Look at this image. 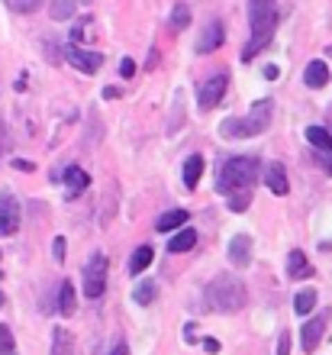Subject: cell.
I'll return each mask as SVG.
<instances>
[{
	"label": "cell",
	"mask_w": 332,
	"mask_h": 355,
	"mask_svg": "<svg viewBox=\"0 0 332 355\" xmlns=\"http://www.w3.org/2000/svg\"><path fill=\"white\" fill-rule=\"evenodd\" d=\"M200 175H203V155H191V159L184 162V184L187 187H197Z\"/></svg>",
	"instance_id": "21"
},
{
	"label": "cell",
	"mask_w": 332,
	"mask_h": 355,
	"mask_svg": "<svg viewBox=\"0 0 332 355\" xmlns=\"http://www.w3.org/2000/svg\"><path fill=\"white\" fill-rule=\"evenodd\" d=\"M152 259H155V252H152L148 245H139L136 252H132V259H130V271L132 275H142V271L152 265Z\"/></svg>",
	"instance_id": "20"
},
{
	"label": "cell",
	"mask_w": 332,
	"mask_h": 355,
	"mask_svg": "<svg viewBox=\"0 0 332 355\" xmlns=\"http://www.w3.org/2000/svg\"><path fill=\"white\" fill-rule=\"evenodd\" d=\"M329 168H332V165H329Z\"/></svg>",
	"instance_id": "39"
},
{
	"label": "cell",
	"mask_w": 332,
	"mask_h": 355,
	"mask_svg": "<svg viewBox=\"0 0 332 355\" xmlns=\"http://www.w3.org/2000/svg\"><path fill=\"white\" fill-rule=\"evenodd\" d=\"M229 262L236 265V268H245V265L252 262V239L245 233L232 236V243H229Z\"/></svg>",
	"instance_id": "11"
},
{
	"label": "cell",
	"mask_w": 332,
	"mask_h": 355,
	"mask_svg": "<svg viewBox=\"0 0 332 355\" xmlns=\"http://www.w3.org/2000/svg\"><path fill=\"white\" fill-rule=\"evenodd\" d=\"M3 352H13V333L0 323V355H3Z\"/></svg>",
	"instance_id": "29"
},
{
	"label": "cell",
	"mask_w": 332,
	"mask_h": 355,
	"mask_svg": "<svg viewBox=\"0 0 332 355\" xmlns=\"http://www.w3.org/2000/svg\"><path fill=\"white\" fill-rule=\"evenodd\" d=\"M226 91H229V78H226V75H213L210 81L200 87V110H213V107L226 97Z\"/></svg>",
	"instance_id": "7"
},
{
	"label": "cell",
	"mask_w": 332,
	"mask_h": 355,
	"mask_svg": "<svg viewBox=\"0 0 332 355\" xmlns=\"http://www.w3.org/2000/svg\"><path fill=\"white\" fill-rule=\"evenodd\" d=\"M203 349H207V352H220V343H216V339H203Z\"/></svg>",
	"instance_id": "33"
},
{
	"label": "cell",
	"mask_w": 332,
	"mask_h": 355,
	"mask_svg": "<svg viewBox=\"0 0 332 355\" xmlns=\"http://www.w3.org/2000/svg\"><path fill=\"white\" fill-rule=\"evenodd\" d=\"M277 355H290V336L281 333V343H277Z\"/></svg>",
	"instance_id": "32"
},
{
	"label": "cell",
	"mask_w": 332,
	"mask_h": 355,
	"mask_svg": "<svg viewBox=\"0 0 332 355\" xmlns=\"http://www.w3.org/2000/svg\"><path fill=\"white\" fill-rule=\"evenodd\" d=\"M306 142L320 152H332V132L323 130V126H310V130H306Z\"/></svg>",
	"instance_id": "19"
},
{
	"label": "cell",
	"mask_w": 332,
	"mask_h": 355,
	"mask_svg": "<svg viewBox=\"0 0 332 355\" xmlns=\"http://www.w3.org/2000/svg\"><path fill=\"white\" fill-rule=\"evenodd\" d=\"M120 75H123V78H132V75H136V62H132V58H123Z\"/></svg>",
	"instance_id": "31"
},
{
	"label": "cell",
	"mask_w": 332,
	"mask_h": 355,
	"mask_svg": "<svg viewBox=\"0 0 332 355\" xmlns=\"http://www.w3.org/2000/svg\"><path fill=\"white\" fill-rule=\"evenodd\" d=\"M52 255H55V262H62V259H65V239H62V236L52 243Z\"/></svg>",
	"instance_id": "30"
},
{
	"label": "cell",
	"mask_w": 332,
	"mask_h": 355,
	"mask_svg": "<svg viewBox=\"0 0 332 355\" xmlns=\"http://www.w3.org/2000/svg\"><path fill=\"white\" fill-rule=\"evenodd\" d=\"M287 275L290 278H310L313 275V268H310V262H306V255L300 249H290V255H287Z\"/></svg>",
	"instance_id": "15"
},
{
	"label": "cell",
	"mask_w": 332,
	"mask_h": 355,
	"mask_svg": "<svg viewBox=\"0 0 332 355\" xmlns=\"http://www.w3.org/2000/svg\"><path fill=\"white\" fill-rule=\"evenodd\" d=\"M3 3H7L13 13H36V10L42 7L46 0H3Z\"/></svg>",
	"instance_id": "26"
},
{
	"label": "cell",
	"mask_w": 332,
	"mask_h": 355,
	"mask_svg": "<svg viewBox=\"0 0 332 355\" xmlns=\"http://www.w3.org/2000/svg\"><path fill=\"white\" fill-rule=\"evenodd\" d=\"M184 223H187V210H168V214H161L155 220V230L158 233H171V230H177Z\"/></svg>",
	"instance_id": "17"
},
{
	"label": "cell",
	"mask_w": 332,
	"mask_h": 355,
	"mask_svg": "<svg viewBox=\"0 0 332 355\" xmlns=\"http://www.w3.org/2000/svg\"><path fill=\"white\" fill-rule=\"evenodd\" d=\"M326 323H329V313H326V310L320 317L304 323V352H316V346H320V339H323V333H326Z\"/></svg>",
	"instance_id": "8"
},
{
	"label": "cell",
	"mask_w": 332,
	"mask_h": 355,
	"mask_svg": "<svg viewBox=\"0 0 332 355\" xmlns=\"http://www.w3.org/2000/svg\"><path fill=\"white\" fill-rule=\"evenodd\" d=\"M107 259L101 252L91 255V262L84 265V297H101L107 291Z\"/></svg>",
	"instance_id": "5"
},
{
	"label": "cell",
	"mask_w": 332,
	"mask_h": 355,
	"mask_svg": "<svg viewBox=\"0 0 332 355\" xmlns=\"http://www.w3.org/2000/svg\"><path fill=\"white\" fill-rule=\"evenodd\" d=\"M110 355H130V346H126V343H116V346L110 349Z\"/></svg>",
	"instance_id": "34"
},
{
	"label": "cell",
	"mask_w": 332,
	"mask_h": 355,
	"mask_svg": "<svg viewBox=\"0 0 332 355\" xmlns=\"http://www.w3.org/2000/svg\"><path fill=\"white\" fill-rule=\"evenodd\" d=\"M13 168H19V171H33V165H29V162H13Z\"/></svg>",
	"instance_id": "37"
},
{
	"label": "cell",
	"mask_w": 332,
	"mask_h": 355,
	"mask_svg": "<svg viewBox=\"0 0 332 355\" xmlns=\"http://www.w3.org/2000/svg\"><path fill=\"white\" fill-rule=\"evenodd\" d=\"M132 300H136L139 307H148L155 300V281H139L136 291H132Z\"/></svg>",
	"instance_id": "23"
},
{
	"label": "cell",
	"mask_w": 332,
	"mask_h": 355,
	"mask_svg": "<svg viewBox=\"0 0 332 355\" xmlns=\"http://www.w3.org/2000/svg\"><path fill=\"white\" fill-rule=\"evenodd\" d=\"M71 349H74L71 333L68 329H55L52 333V355H71Z\"/></svg>",
	"instance_id": "22"
},
{
	"label": "cell",
	"mask_w": 332,
	"mask_h": 355,
	"mask_svg": "<svg viewBox=\"0 0 332 355\" xmlns=\"http://www.w3.org/2000/svg\"><path fill=\"white\" fill-rule=\"evenodd\" d=\"M261 165L259 159H249V155H239V159H229L222 165L220 178H216V191L220 194H239V191H249L259 178Z\"/></svg>",
	"instance_id": "3"
},
{
	"label": "cell",
	"mask_w": 332,
	"mask_h": 355,
	"mask_svg": "<svg viewBox=\"0 0 332 355\" xmlns=\"http://www.w3.org/2000/svg\"><path fill=\"white\" fill-rule=\"evenodd\" d=\"M187 23H191V10H187L184 3H177L175 13H171V29H175V33H181Z\"/></svg>",
	"instance_id": "27"
},
{
	"label": "cell",
	"mask_w": 332,
	"mask_h": 355,
	"mask_svg": "<svg viewBox=\"0 0 332 355\" xmlns=\"http://www.w3.org/2000/svg\"><path fill=\"white\" fill-rule=\"evenodd\" d=\"M265 78H268V81H274V78H277V65H265Z\"/></svg>",
	"instance_id": "36"
},
{
	"label": "cell",
	"mask_w": 332,
	"mask_h": 355,
	"mask_svg": "<svg viewBox=\"0 0 332 355\" xmlns=\"http://www.w3.org/2000/svg\"><path fill=\"white\" fill-rule=\"evenodd\" d=\"M19 230V200L13 194H0V236H13Z\"/></svg>",
	"instance_id": "6"
},
{
	"label": "cell",
	"mask_w": 332,
	"mask_h": 355,
	"mask_svg": "<svg viewBox=\"0 0 332 355\" xmlns=\"http://www.w3.org/2000/svg\"><path fill=\"white\" fill-rule=\"evenodd\" d=\"M326 81H329V65H326V62H310V65L304 68L306 87H326Z\"/></svg>",
	"instance_id": "13"
},
{
	"label": "cell",
	"mask_w": 332,
	"mask_h": 355,
	"mask_svg": "<svg viewBox=\"0 0 332 355\" xmlns=\"http://www.w3.org/2000/svg\"><path fill=\"white\" fill-rule=\"evenodd\" d=\"M268 123H271V101H259L249 110V116H242V120H236V116H232V120H222L220 132L226 139H245V136L265 132Z\"/></svg>",
	"instance_id": "4"
},
{
	"label": "cell",
	"mask_w": 332,
	"mask_h": 355,
	"mask_svg": "<svg viewBox=\"0 0 332 355\" xmlns=\"http://www.w3.org/2000/svg\"><path fill=\"white\" fill-rule=\"evenodd\" d=\"M222 36H226V33H222V23H216V19H213V23H207V26H203V33H200V39H197V52H203V55H207V52H213V49H220L222 46Z\"/></svg>",
	"instance_id": "12"
},
{
	"label": "cell",
	"mask_w": 332,
	"mask_h": 355,
	"mask_svg": "<svg viewBox=\"0 0 332 355\" xmlns=\"http://www.w3.org/2000/svg\"><path fill=\"white\" fill-rule=\"evenodd\" d=\"M194 243H197V233L191 230V226H184L177 236H171V243H168V252H175V255H181V252H191L194 249Z\"/></svg>",
	"instance_id": "16"
},
{
	"label": "cell",
	"mask_w": 332,
	"mask_h": 355,
	"mask_svg": "<svg viewBox=\"0 0 332 355\" xmlns=\"http://www.w3.org/2000/svg\"><path fill=\"white\" fill-rule=\"evenodd\" d=\"M103 97H107V101H116V97H120V91H116V87H103Z\"/></svg>",
	"instance_id": "35"
},
{
	"label": "cell",
	"mask_w": 332,
	"mask_h": 355,
	"mask_svg": "<svg viewBox=\"0 0 332 355\" xmlns=\"http://www.w3.org/2000/svg\"><path fill=\"white\" fill-rule=\"evenodd\" d=\"M329 132H332V113H329Z\"/></svg>",
	"instance_id": "38"
},
{
	"label": "cell",
	"mask_w": 332,
	"mask_h": 355,
	"mask_svg": "<svg viewBox=\"0 0 332 355\" xmlns=\"http://www.w3.org/2000/svg\"><path fill=\"white\" fill-rule=\"evenodd\" d=\"M249 204H252V191H239V194H229V210H232V214L245 210Z\"/></svg>",
	"instance_id": "28"
},
{
	"label": "cell",
	"mask_w": 332,
	"mask_h": 355,
	"mask_svg": "<svg viewBox=\"0 0 332 355\" xmlns=\"http://www.w3.org/2000/svg\"><path fill=\"white\" fill-rule=\"evenodd\" d=\"M203 297H207V307L216 310V313H236V310L245 307L249 294H245V284L236 275H220L207 284Z\"/></svg>",
	"instance_id": "1"
},
{
	"label": "cell",
	"mask_w": 332,
	"mask_h": 355,
	"mask_svg": "<svg viewBox=\"0 0 332 355\" xmlns=\"http://www.w3.org/2000/svg\"><path fill=\"white\" fill-rule=\"evenodd\" d=\"M62 181L68 184V194H78V191H84V187L91 184V178H87V171L81 168V165H71V168L62 171Z\"/></svg>",
	"instance_id": "14"
},
{
	"label": "cell",
	"mask_w": 332,
	"mask_h": 355,
	"mask_svg": "<svg viewBox=\"0 0 332 355\" xmlns=\"http://www.w3.org/2000/svg\"><path fill=\"white\" fill-rule=\"evenodd\" d=\"M74 288H71V281H62V300H58V310L65 313V317H71L74 313Z\"/></svg>",
	"instance_id": "25"
},
{
	"label": "cell",
	"mask_w": 332,
	"mask_h": 355,
	"mask_svg": "<svg viewBox=\"0 0 332 355\" xmlns=\"http://www.w3.org/2000/svg\"><path fill=\"white\" fill-rule=\"evenodd\" d=\"M265 184L271 194H287L290 191V181H287V168L281 165V162H271V165H265Z\"/></svg>",
	"instance_id": "10"
},
{
	"label": "cell",
	"mask_w": 332,
	"mask_h": 355,
	"mask_svg": "<svg viewBox=\"0 0 332 355\" xmlns=\"http://www.w3.org/2000/svg\"><path fill=\"white\" fill-rule=\"evenodd\" d=\"M316 300H320V297H316V291L306 288V291H300V294L294 297V310H297V313H310V310L316 307Z\"/></svg>",
	"instance_id": "24"
},
{
	"label": "cell",
	"mask_w": 332,
	"mask_h": 355,
	"mask_svg": "<svg viewBox=\"0 0 332 355\" xmlns=\"http://www.w3.org/2000/svg\"><path fill=\"white\" fill-rule=\"evenodd\" d=\"M249 26L252 42L245 49V58H252L261 46H268V39L277 26V0H249Z\"/></svg>",
	"instance_id": "2"
},
{
	"label": "cell",
	"mask_w": 332,
	"mask_h": 355,
	"mask_svg": "<svg viewBox=\"0 0 332 355\" xmlns=\"http://www.w3.org/2000/svg\"><path fill=\"white\" fill-rule=\"evenodd\" d=\"M81 3H87V0H52V19H55V23H65V19H71L74 13H78Z\"/></svg>",
	"instance_id": "18"
},
{
	"label": "cell",
	"mask_w": 332,
	"mask_h": 355,
	"mask_svg": "<svg viewBox=\"0 0 332 355\" xmlns=\"http://www.w3.org/2000/svg\"><path fill=\"white\" fill-rule=\"evenodd\" d=\"M68 62H71L78 71H84V75H94V71H101L103 55L101 52H87V49H71V52H68Z\"/></svg>",
	"instance_id": "9"
}]
</instances>
